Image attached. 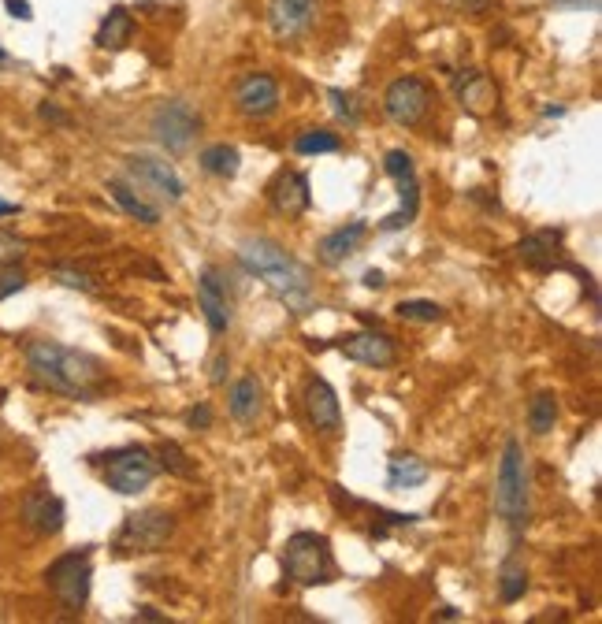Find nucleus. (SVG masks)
Segmentation results:
<instances>
[{
  "mask_svg": "<svg viewBox=\"0 0 602 624\" xmlns=\"http://www.w3.org/2000/svg\"><path fill=\"white\" fill-rule=\"evenodd\" d=\"M439 617H443V621H458L461 613L454 610V606H443V613H439Z\"/></svg>",
  "mask_w": 602,
  "mask_h": 624,
  "instance_id": "nucleus-42",
  "label": "nucleus"
},
{
  "mask_svg": "<svg viewBox=\"0 0 602 624\" xmlns=\"http://www.w3.org/2000/svg\"><path fill=\"white\" fill-rule=\"evenodd\" d=\"M428 480V465L420 461L417 454H398L391 457V465H387V483H391L394 491H409V487H420V483Z\"/></svg>",
  "mask_w": 602,
  "mask_h": 624,
  "instance_id": "nucleus-24",
  "label": "nucleus"
},
{
  "mask_svg": "<svg viewBox=\"0 0 602 624\" xmlns=\"http://www.w3.org/2000/svg\"><path fill=\"white\" fill-rule=\"evenodd\" d=\"M108 194H112V201H116L127 216H134L138 223H145V227H157L160 223V212L157 205H149L142 194H134L127 182H119V179H108Z\"/></svg>",
  "mask_w": 602,
  "mask_h": 624,
  "instance_id": "nucleus-23",
  "label": "nucleus"
},
{
  "mask_svg": "<svg viewBox=\"0 0 602 624\" xmlns=\"http://www.w3.org/2000/svg\"><path fill=\"white\" fill-rule=\"evenodd\" d=\"M261 379L257 376H242L231 383V390H227V409H231V416H235L238 424H253L257 416H261Z\"/></svg>",
  "mask_w": 602,
  "mask_h": 624,
  "instance_id": "nucleus-19",
  "label": "nucleus"
},
{
  "mask_svg": "<svg viewBox=\"0 0 602 624\" xmlns=\"http://www.w3.org/2000/svg\"><path fill=\"white\" fill-rule=\"evenodd\" d=\"M4 60H8V52H4V49H0V64H4Z\"/></svg>",
  "mask_w": 602,
  "mask_h": 624,
  "instance_id": "nucleus-43",
  "label": "nucleus"
},
{
  "mask_svg": "<svg viewBox=\"0 0 602 624\" xmlns=\"http://www.w3.org/2000/svg\"><path fill=\"white\" fill-rule=\"evenodd\" d=\"M138 617H142V621H164V613H157L153 606H142V610H138Z\"/></svg>",
  "mask_w": 602,
  "mask_h": 624,
  "instance_id": "nucleus-40",
  "label": "nucleus"
},
{
  "mask_svg": "<svg viewBox=\"0 0 602 624\" xmlns=\"http://www.w3.org/2000/svg\"><path fill=\"white\" fill-rule=\"evenodd\" d=\"M53 279L67 290H82V294H93L97 290V279L90 272H82V268H71V264H56L53 268Z\"/></svg>",
  "mask_w": 602,
  "mask_h": 624,
  "instance_id": "nucleus-31",
  "label": "nucleus"
},
{
  "mask_svg": "<svg viewBox=\"0 0 602 624\" xmlns=\"http://www.w3.org/2000/svg\"><path fill=\"white\" fill-rule=\"evenodd\" d=\"M153 457H157L160 468H168L171 476H194V465H190V457H186V450L179 442H160Z\"/></svg>",
  "mask_w": 602,
  "mask_h": 624,
  "instance_id": "nucleus-30",
  "label": "nucleus"
},
{
  "mask_svg": "<svg viewBox=\"0 0 602 624\" xmlns=\"http://www.w3.org/2000/svg\"><path fill=\"white\" fill-rule=\"evenodd\" d=\"M365 286H368V290H380V286H383V272H376V268H372V272H365Z\"/></svg>",
  "mask_w": 602,
  "mask_h": 624,
  "instance_id": "nucleus-39",
  "label": "nucleus"
},
{
  "mask_svg": "<svg viewBox=\"0 0 602 624\" xmlns=\"http://www.w3.org/2000/svg\"><path fill=\"white\" fill-rule=\"evenodd\" d=\"M342 149V138L335 130H324V127H313V130H301L298 138H294V153L298 156H320V153H339Z\"/></svg>",
  "mask_w": 602,
  "mask_h": 624,
  "instance_id": "nucleus-26",
  "label": "nucleus"
},
{
  "mask_svg": "<svg viewBox=\"0 0 602 624\" xmlns=\"http://www.w3.org/2000/svg\"><path fill=\"white\" fill-rule=\"evenodd\" d=\"M186 428H197V431L212 428V409H209V402L190 405V413H186Z\"/></svg>",
  "mask_w": 602,
  "mask_h": 624,
  "instance_id": "nucleus-35",
  "label": "nucleus"
},
{
  "mask_svg": "<svg viewBox=\"0 0 602 624\" xmlns=\"http://www.w3.org/2000/svg\"><path fill=\"white\" fill-rule=\"evenodd\" d=\"M209 379L216 383V387H223V383H227V353H216V357H212Z\"/></svg>",
  "mask_w": 602,
  "mask_h": 624,
  "instance_id": "nucleus-37",
  "label": "nucleus"
},
{
  "mask_svg": "<svg viewBox=\"0 0 602 624\" xmlns=\"http://www.w3.org/2000/svg\"><path fill=\"white\" fill-rule=\"evenodd\" d=\"M268 201L279 216H287V220H298L301 212L309 208V179L301 175V171H279L268 186Z\"/></svg>",
  "mask_w": 602,
  "mask_h": 624,
  "instance_id": "nucleus-16",
  "label": "nucleus"
},
{
  "mask_svg": "<svg viewBox=\"0 0 602 624\" xmlns=\"http://www.w3.org/2000/svg\"><path fill=\"white\" fill-rule=\"evenodd\" d=\"M175 532V517L164 509H142L123 520V528L116 535L119 554H157L160 546L168 543Z\"/></svg>",
  "mask_w": 602,
  "mask_h": 624,
  "instance_id": "nucleus-7",
  "label": "nucleus"
},
{
  "mask_svg": "<svg viewBox=\"0 0 602 624\" xmlns=\"http://www.w3.org/2000/svg\"><path fill=\"white\" fill-rule=\"evenodd\" d=\"M149 130L157 134V142L168 153H186L201 130V116L186 101H164L149 119Z\"/></svg>",
  "mask_w": 602,
  "mask_h": 624,
  "instance_id": "nucleus-9",
  "label": "nucleus"
},
{
  "mask_svg": "<svg viewBox=\"0 0 602 624\" xmlns=\"http://www.w3.org/2000/svg\"><path fill=\"white\" fill-rule=\"evenodd\" d=\"M38 112H41V119H49V123H67V116H64V112H60L56 104H49V101L41 104Z\"/></svg>",
  "mask_w": 602,
  "mask_h": 624,
  "instance_id": "nucleus-38",
  "label": "nucleus"
},
{
  "mask_svg": "<svg viewBox=\"0 0 602 624\" xmlns=\"http://www.w3.org/2000/svg\"><path fill=\"white\" fill-rule=\"evenodd\" d=\"M238 164H242V156H238L235 145H209V149H201V168L216 175V179H235L238 175Z\"/></svg>",
  "mask_w": 602,
  "mask_h": 624,
  "instance_id": "nucleus-25",
  "label": "nucleus"
},
{
  "mask_svg": "<svg viewBox=\"0 0 602 624\" xmlns=\"http://www.w3.org/2000/svg\"><path fill=\"white\" fill-rule=\"evenodd\" d=\"M23 357H27L34 387L64 394V398H79V402L93 398V390H97V383L105 376V368H101V361L93 353L67 350L60 342H49V338L27 342Z\"/></svg>",
  "mask_w": 602,
  "mask_h": 624,
  "instance_id": "nucleus-1",
  "label": "nucleus"
},
{
  "mask_svg": "<svg viewBox=\"0 0 602 624\" xmlns=\"http://www.w3.org/2000/svg\"><path fill=\"white\" fill-rule=\"evenodd\" d=\"M238 260H242V268H246L249 275H257V279H264V283L272 286V294L283 301L294 316H305V312L313 309V298H309V272H305L279 242H272V238H246V242L238 246Z\"/></svg>",
  "mask_w": 602,
  "mask_h": 624,
  "instance_id": "nucleus-2",
  "label": "nucleus"
},
{
  "mask_svg": "<svg viewBox=\"0 0 602 624\" xmlns=\"http://www.w3.org/2000/svg\"><path fill=\"white\" fill-rule=\"evenodd\" d=\"M4 8H8V15H12V19H19V23H30V19H34L30 0H4Z\"/></svg>",
  "mask_w": 602,
  "mask_h": 624,
  "instance_id": "nucleus-36",
  "label": "nucleus"
},
{
  "mask_svg": "<svg viewBox=\"0 0 602 624\" xmlns=\"http://www.w3.org/2000/svg\"><path fill=\"white\" fill-rule=\"evenodd\" d=\"M554 424H558V398L550 390H543L528 405V428H532V435H550Z\"/></svg>",
  "mask_w": 602,
  "mask_h": 624,
  "instance_id": "nucleus-28",
  "label": "nucleus"
},
{
  "mask_svg": "<svg viewBox=\"0 0 602 624\" xmlns=\"http://www.w3.org/2000/svg\"><path fill=\"white\" fill-rule=\"evenodd\" d=\"M90 580H93V565H90V550H71V554H60V558L45 569V584L53 591V598L64 606V613H82L86 602H90Z\"/></svg>",
  "mask_w": 602,
  "mask_h": 624,
  "instance_id": "nucleus-5",
  "label": "nucleus"
},
{
  "mask_svg": "<svg viewBox=\"0 0 602 624\" xmlns=\"http://www.w3.org/2000/svg\"><path fill=\"white\" fill-rule=\"evenodd\" d=\"M328 101H331V112H335V116H339L346 127H357V123H361V108H357L354 93L328 90Z\"/></svg>",
  "mask_w": 602,
  "mask_h": 624,
  "instance_id": "nucleus-32",
  "label": "nucleus"
},
{
  "mask_svg": "<svg viewBox=\"0 0 602 624\" xmlns=\"http://www.w3.org/2000/svg\"><path fill=\"white\" fill-rule=\"evenodd\" d=\"M0 398H4V390H0Z\"/></svg>",
  "mask_w": 602,
  "mask_h": 624,
  "instance_id": "nucleus-44",
  "label": "nucleus"
},
{
  "mask_svg": "<svg viewBox=\"0 0 602 624\" xmlns=\"http://www.w3.org/2000/svg\"><path fill=\"white\" fill-rule=\"evenodd\" d=\"M524 591H528V572H524V565L517 558H506V565L498 572V598L506 606H513V602L524 598Z\"/></svg>",
  "mask_w": 602,
  "mask_h": 624,
  "instance_id": "nucleus-27",
  "label": "nucleus"
},
{
  "mask_svg": "<svg viewBox=\"0 0 602 624\" xmlns=\"http://www.w3.org/2000/svg\"><path fill=\"white\" fill-rule=\"evenodd\" d=\"M558 249H562V231H532L528 238H521V246H517V257L524 264H532V268H554V260H558Z\"/></svg>",
  "mask_w": 602,
  "mask_h": 624,
  "instance_id": "nucleus-21",
  "label": "nucleus"
},
{
  "mask_svg": "<svg viewBox=\"0 0 602 624\" xmlns=\"http://www.w3.org/2000/svg\"><path fill=\"white\" fill-rule=\"evenodd\" d=\"M432 101H435V93L424 78L402 75V78H394L391 86H387V93H383V112H387V119L398 123V127H420L424 116L432 112Z\"/></svg>",
  "mask_w": 602,
  "mask_h": 624,
  "instance_id": "nucleus-8",
  "label": "nucleus"
},
{
  "mask_svg": "<svg viewBox=\"0 0 602 624\" xmlns=\"http://www.w3.org/2000/svg\"><path fill=\"white\" fill-rule=\"evenodd\" d=\"M458 101L469 108V112H476V116H484V112H491L498 101V90L495 82L484 75V71H465V75L458 78Z\"/></svg>",
  "mask_w": 602,
  "mask_h": 624,
  "instance_id": "nucleus-20",
  "label": "nucleus"
},
{
  "mask_svg": "<svg viewBox=\"0 0 602 624\" xmlns=\"http://www.w3.org/2000/svg\"><path fill=\"white\" fill-rule=\"evenodd\" d=\"M101 468H105V483L112 487L116 494H142L149 483L157 480V457L153 450H145V446H123V450H112L108 457H97Z\"/></svg>",
  "mask_w": 602,
  "mask_h": 624,
  "instance_id": "nucleus-6",
  "label": "nucleus"
},
{
  "mask_svg": "<svg viewBox=\"0 0 602 624\" xmlns=\"http://www.w3.org/2000/svg\"><path fill=\"white\" fill-rule=\"evenodd\" d=\"M23 520H27V528H34L38 535H56L64 528L67 509L53 491L38 487V491H30L27 498H23Z\"/></svg>",
  "mask_w": 602,
  "mask_h": 624,
  "instance_id": "nucleus-17",
  "label": "nucleus"
},
{
  "mask_svg": "<svg viewBox=\"0 0 602 624\" xmlns=\"http://www.w3.org/2000/svg\"><path fill=\"white\" fill-rule=\"evenodd\" d=\"M495 509L498 517L510 524L513 539L528 528V517H532V502H528V461H524V446L517 439H506V446H502V461H498V476H495Z\"/></svg>",
  "mask_w": 602,
  "mask_h": 624,
  "instance_id": "nucleus-3",
  "label": "nucleus"
},
{
  "mask_svg": "<svg viewBox=\"0 0 602 624\" xmlns=\"http://www.w3.org/2000/svg\"><path fill=\"white\" fill-rule=\"evenodd\" d=\"M27 249H30V242L23 234L0 227V264H19V260L27 257Z\"/></svg>",
  "mask_w": 602,
  "mask_h": 624,
  "instance_id": "nucleus-33",
  "label": "nucleus"
},
{
  "mask_svg": "<svg viewBox=\"0 0 602 624\" xmlns=\"http://www.w3.org/2000/svg\"><path fill=\"white\" fill-rule=\"evenodd\" d=\"M197 305L205 312L212 335H227V327H231V298H227V279H223L216 264H209L201 272V279H197Z\"/></svg>",
  "mask_w": 602,
  "mask_h": 624,
  "instance_id": "nucleus-14",
  "label": "nucleus"
},
{
  "mask_svg": "<svg viewBox=\"0 0 602 624\" xmlns=\"http://www.w3.org/2000/svg\"><path fill=\"white\" fill-rule=\"evenodd\" d=\"M562 4H569V0H562Z\"/></svg>",
  "mask_w": 602,
  "mask_h": 624,
  "instance_id": "nucleus-45",
  "label": "nucleus"
},
{
  "mask_svg": "<svg viewBox=\"0 0 602 624\" xmlns=\"http://www.w3.org/2000/svg\"><path fill=\"white\" fill-rule=\"evenodd\" d=\"M342 357H350L368 368H394L398 364V342L383 331H354V335L339 338Z\"/></svg>",
  "mask_w": 602,
  "mask_h": 624,
  "instance_id": "nucleus-15",
  "label": "nucleus"
},
{
  "mask_svg": "<svg viewBox=\"0 0 602 624\" xmlns=\"http://www.w3.org/2000/svg\"><path fill=\"white\" fill-rule=\"evenodd\" d=\"M127 171L134 175V182L142 186V190H153L157 197H164L168 205H179L186 194L183 179H179V171L171 168L168 160H160L153 153H134L127 160Z\"/></svg>",
  "mask_w": 602,
  "mask_h": 624,
  "instance_id": "nucleus-10",
  "label": "nucleus"
},
{
  "mask_svg": "<svg viewBox=\"0 0 602 624\" xmlns=\"http://www.w3.org/2000/svg\"><path fill=\"white\" fill-rule=\"evenodd\" d=\"M279 108V82L268 71H249L235 82V112L242 119H268Z\"/></svg>",
  "mask_w": 602,
  "mask_h": 624,
  "instance_id": "nucleus-11",
  "label": "nucleus"
},
{
  "mask_svg": "<svg viewBox=\"0 0 602 624\" xmlns=\"http://www.w3.org/2000/svg\"><path fill=\"white\" fill-rule=\"evenodd\" d=\"M27 286V275L19 272V264H0V301L12 298Z\"/></svg>",
  "mask_w": 602,
  "mask_h": 624,
  "instance_id": "nucleus-34",
  "label": "nucleus"
},
{
  "mask_svg": "<svg viewBox=\"0 0 602 624\" xmlns=\"http://www.w3.org/2000/svg\"><path fill=\"white\" fill-rule=\"evenodd\" d=\"M283 572L301 587L328 584L335 572L331 543L320 532H294L283 546Z\"/></svg>",
  "mask_w": 602,
  "mask_h": 624,
  "instance_id": "nucleus-4",
  "label": "nucleus"
},
{
  "mask_svg": "<svg viewBox=\"0 0 602 624\" xmlns=\"http://www.w3.org/2000/svg\"><path fill=\"white\" fill-rule=\"evenodd\" d=\"M394 312L406 320V324H439L446 316L443 305H435V301H424V298H409V301H398Z\"/></svg>",
  "mask_w": 602,
  "mask_h": 624,
  "instance_id": "nucleus-29",
  "label": "nucleus"
},
{
  "mask_svg": "<svg viewBox=\"0 0 602 624\" xmlns=\"http://www.w3.org/2000/svg\"><path fill=\"white\" fill-rule=\"evenodd\" d=\"M320 15V0H272L268 4V26L275 41H298L313 30Z\"/></svg>",
  "mask_w": 602,
  "mask_h": 624,
  "instance_id": "nucleus-12",
  "label": "nucleus"
},
{
  "mask_svg": "<svg viewBox=\"0 0 602 624\" xmlns=\"http://www.w3.org/2000/svg\"><path fill=\"white\" fill-rule=\"evenodd\" d=\"M305 416H309L316 435H324V439H335L342 431L339 394H335V387H331L328 379L313 376L305 383Z\"/></svg>",
  "mask_w": 602,
  "mask_h": 624,
  "instance_id": "nucleus-13",
  "label": "nucleus"
},
{
  "mask_svg": "<svg viewBox=\"0 0 602 624\" xmlns=\"http://www.w3.org/2000/svg\"><path fill=\"white\" fill-rule=\"evenodd\" d=\"M131 34H134V15L116 4V8L101 19V26H97V38H93V45H97V49H108V52H119V49H127Z\"/></svg>",
  "mask_w": 602,
  "mask_h": 624,
  "instance_id": "nucleus-22",
  "label": "nucleus"
},
{
  "mask_svg": "<svg viewBox=\"0 0 602 624\" xmlns=\"http://www.w3.org/2000/svg\"><path fill=\"white\" fill-rule=\"evenodd\" d=\"M15 212H19V205H12V201H0V220H4V216H15Z\"/></svg>",
  "mask_w": 602,
  "mask_h": 624,
  "instance_id": "nucleus-41",
  "label": "nucleus"
},
{
  "mask_svg": "<svg viewBox=\"0 0 602 624\" xmlns=\"http://www.w3.org/2000/svg\"><path fill=\"white\" fill-rule=\"evenodd\" d=\"M365 234H368V223H361V220L324 234V238L316 242V260H320L324 268H339V264H346V260L354 257L357 246L365 242Z\"/></svg>",
  "mask_w": 602,
  "mask_h": 624,
  "instance_id": "nucleus-18",
  "label": "nucleus"
}]
</instances>
